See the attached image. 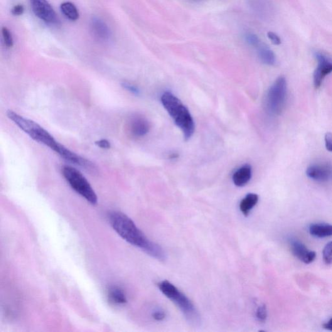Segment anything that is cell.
<instances>
[{
	"label": "cell",
	"instance_id": "6da1fadb",
	"mask_svg": "<svg viewBox=\"0 0 332 332\" xmlns=\"http://www.w3.org/2000/svg\"><path fill=\"white\" fill-rule=\"evenodd\" d=\"M7 115L14 124L34 141L50 147L58 155L71 163L82 168H85L87 166L88 160L70 151L67 147L59 143L48 130L44 129L37 123L22 116L11 110H7Z\"/></svg>",
	"mask_w": 332,
	"mask_h": 332
},
{
	"label": "cell",
	"instance_id": "7a4b0ae2",
	"mask_svg": "<svg viewBox=\"0 0 332 332\" xmlns=\"http://www.w3.org/2000/svg\"><path fill=\"white\" fill-rule=\"evenodd\" d=\"M108 220L113 229L127 242L139 247L157 260L162 262L166 260V253L163 248L149 240L127 215L120 211H112L108 215Z\"/></svg>",
	"mask_w": 332,
	"mask_h": 332
},
{
	"label": "cell",
	"instance_id": "3957f363",
	"mask_svg": "<svg viewBox=\"0 0 332 332\" xmlns=\"http://www.w3.org/2000/svg\"><path fill=\"white\" fill-rule=\"evenodd\" d=\"M161 102L174 124L180 128L184 139H190L195 132V123L188 108L178 97L169 92L162 94Z\"/></svg>",
	"mask_w": 332,
	"mask_h": 332
},
{
	"label": "cell",
	"instance_id": "277c9868",
	"mask_svg": "<svg viewBox=\"0 0 332 332\" xmlns=\"http://www.w3.org/2000/svg\"><path fill=\"white\" fill-rule=\"evenodd\" d=\"M159 289L179 307L187 321L194 326H199L201 322L198 309L185 295L168 280L160 282Z\"/></svg>",
	"mask_w": 332,
	"mask_h": 332
},
{
	"label": "cell",
	"instance_id": "5b68a950",
	"mask_svg": "<svg viewBox=\"0 0 332 332\" xmlns=\"http://www.w3.org/2000/svg\"><path fill=\"white\" fill-rule=\"evenodd\" d=\"M62 173L71 188L92 205L97 203V197L89 182L77 169L70 166H63Z\"/></svg>",
	"mask_w": 332,
	"mask_h": 332
},
{
	"label": "cell",
	"instance_id": "8992f818",
	"mask_svg": "<svg viewBox=\"0 0 332 332\" xmlns=\"http://www.w3.org/2000/svg\"><path fill=\"white\" fill-rule=\"evenodd\" d=\"M287 82L284 77H279L268 90L265 98V107L270 114L279 115L286 105Z\"/></svg>",
	"mask_w": 332,
	"mask_h": 332
},
{
	"label": "cell",
	"instance_id": "52a82bcc",
	"mask_svg": "<svg viewBox=\"0 0 332 332\" xmlns=\"http://www.w3.org/2000/svg\"><path fill=\"white\" fill-rule=\"evenodd\" d=\"M317 61V66L314 74L315 87L319 88L324 78L332 73V59L323 53L317 51L315 53Z\"/></svg>",
	"mask_w": 332,
	"mask_h": 332
},
{
	"label": "cell",
	"instance_id": "ba28073f",
	"mask_svg": "<svg viewBox=\"0 0 332 332\" xmlns=\"http://www.w3.org/2000/svg\"><path fill=\"white\" fill-rule=\"evenodd\" d=\"M34 14L47 24H53L58 22L57 15L47 0H30Z\"/></svg>",
	"mask_w": 332,
	"mask_h": 332
},
{
	"label": "cell",
	"instance_id": "9c48e42d",
	"mask_svg": "<svg viewBox=\"0 0 332 332\" xmlns=\"http://www.w3.org/2000/svg\"><path fill=\"white\" fill-rule=\"evenodd\" d=\"M307 176L317 182H328L332 179V165L328 163L312 164L307 168Z\"/></svg>",
	"mask_w": 332,
	"mask_h": 332
},
{
	"label": "cell",
	"instance_id": "30bf717a",
	"mask_svg": "<svg viewBox=\"0 0 332 332\" xmlns=\"http://www.w3.org/2000/svg\"><path fill=\"white\" fill-rule=\"evenodd\" d=\"M289 245L292 254L304 264H311L316 259L317 255L316 252L307 249L306 246L299 241L291 240Z\"/></svg>",
	"mask_w": 332,
	"mask_h": 332
},
{
	"label": "cell",
	"instance_id": "8fae6325",
	"mask_svg": "<svg viewBox=\"0 0 332 332\" xmlns=\"http://www.w3.org/2000/svg\"><path fill=\"white\" fill-rule=\"evenodd\" d=\"M151 128L148 120L141 115H134L130 118L129 129L130 134L136 138H141L148 133Z\"/></svg>",
	"mask_w": 332,
	"mask_h": 332
},
{
	"label": "cell",
	"instance_id": "7c38bea8",
	"mask_svg": "<svg viewBox=\"0 0 332 332\" xmlns=\"http://www.w3.org/2000/svg\"><path fill=\"white\" fill-rule=\"evenodd\" d=\"M91 29L95 37L102 41H108L111 37V32L104 22L97 18L91 21Z\"/></svg>",
	"mask_w": 332,
	"mask_h": 332
},
{
	"label": "cell",
	"instance_id": "4fadbf2b",
	"mask_svg": "<svg viewBox=\"0 0 332 332\" xmlns=\"http://www.w3.org/2000/svg\"><path fill=\"white\" fill-rule=\"evenodd\" d=\"M252 177V168L245 164L237 169L233 174L232 180L236 186L243 187L248 183Z\"/></svg>",
	"mask_w": 332,
	"mask_h": 332
},
{
	"label": "cell",
	"instance_id": "5bb4252c",
	"mask_svg": "<svg viewBox=\"0 0 332 332\" xmlns=\"http://www.w3.org/2000/svg\"><path fill=\"white\" fill-rule=\"evenodd\" d=\"M309 233L315 237L323 238L332 236V225L326 223H316L311 225Z\"/></svg>",
	"mask_w": 332,
	"mask_h": 332
},
{
	"label": "cell",
	"instance_id": "9a60e30c",
	"mask_svg": "<svg viewBox=\"0 0 332 332\" xmlns=\"http://www.w3.org/2000/svg\"><path fill=\"white\" fill-rule=\"evenodd\" d=\"M259 197L257 194L248 193L241 201L240 204V211L245 216L249 215L250 211L257 205Z\"/></svg>",
	"mask_w": 332,
	"mask_h": 332
},
{
	"label": "cell",
	"instance_id": "2e32d148",
	"mask_svg": "<svg viewBox=\"0 0 332 332\" xmlns=\"http://www.w3.org/2000/svg\"><path fill=\"white\" fill-rule=\"evenodd\" d=\"M258 56L263 63L265 65L272 66L276 63V56L274 51L265 45H261L258 47Z\"/></svg>",
	"mask_w": 332,
	"mask_h": 332
},
{
	"label": "cell",
	"instance_id": "e0dca14e",
	"mask_svg": "<svg viewBox=\"0 0 332 332\" xmlns=\"http://www.w3.org/2000/svg\"><path fill=\"white\" fill-rule=\"evenodd\" d=\"M107 295L109 301L113 304H124L127 301L124 291L118 287H110L108 290Z\"/></svg>",
	"mask_w": 332,
	"mask_h": 332
},
{
	"label": "cell",
	"instance_id": "ac0fdd59",
	"mask_svg": "<svg viewBox=\"0 0 332 332\" xmlns=\"http://www.w3.org/2000/svg\"><path fill=\"white\" fill-rule=\"evenodd\" d=\"M61 10L64 15L70 21H77L80 17V13H79L77 7L71 2H64L61 4Z\"/></svg>",
	"mask_w": 332,
	"mask_h": 332
},
{
	"label": "cell",
	"instance_id": "d6986e66",
	"mask_svg": "<svg viewBox=\"0 0 332 332\" xmlns=\"http://www.w3.org/2000/svg\"><path fill=\"white\" fill-rule=\"evenodd\" d=\"M2 35H3L5 45L7 48H12L14 44L13 36H12L11 31L6 27H4L2 28Z\"/></svg>",
	"mask_w": 332,
	"mask_h": 332
},
{
	"label": "cell",
	"instance_id": "ffe728a7",
	"mask_svg": "<svg viewBox=\"0 0 332 332\" xmlns=\"http://www.w3.org/2000/svg\"><path fill=\"white\" fill-rule=\"evenodd\" d=\"M324 262L326 264H332V242L327 243L323 251Z\"/></svg>",
	"mask_w": 332,
	"mask_h": 332
},
{
	"label": "cell",
	"instance_id": "44dd1931",
	"mask_svg": "<svg viewBox=\"0 0 332 332\" xmlns=\"http://www.w3.org/2000/svg\"><path fill=\"white\" fill-rule=\"evenodd\" d=\"M256 317L260 322L265 321L267 317V310L265 305H261L258 307L257 312H256Z\"/></svg>",
	"mask_w": 332,
	"mask_h": 332
},
{
	"label": "cell",
	"instance_id": "7402d4cb",
	"mask_svg": "<svg viewBox=\"0 0 332 332\" xmlns=\"http://www.w3.org/2000/svg\"><path fill=\"white\" fill-rule=\"evenodd\" d=\"M122 87L124 88V89L129 91V92L133 93L134 95H139L140 93V91L139 88L135 86L132 83L129 82H126L124 81L122 83Z\"/></svg>",
	"mask_w": 332,
	"mask_h": 332
},
{
	"label": "cell",
	"instance_id": "603a6c76",
	"mask_svg": "<svg viewBox=\"0 0 332 332\" xmlns=\"http://www.w3.org/2000/svg\"><path fill=\"white\" fill-rule=\"evenodd\" d=\"M248 43L253 46L259 47L261 45L260 41L257 35L253 34H248L247 36Z\"/></svg>",
	"mask_w": 332,
	"mask_h": 332
},
{
	"label": "cell",
	"instance_id": "cb8c5ba5",
	"mask_svg": "<svg viewBox=\"0 0 332 332\" xmlns=\"http://www.w3.org/2000/svg\"><path fill=\"white\" fill-rule=\"evenodd\" d=\"M267 36L269 38V40L271 41V43L275 44V45H280L281 44V39H280L279 36H278L274 32H268Z\"/></svg>",
	"mask_w": 332,
	"mask_h": 332
},
{
	"label": "cell",
	"instance_id": "d4e9b609",
	"mask_svg": "<svg viewBox=\"0 0 332 332\" xmlns=\"http://www.w3.org/2000/svg\"><path fill=\"white\" fill-rule=\"evenodd\" d=\"M95 144L97 147H99L102 149H109L110 148V147H111L110 142L107 139L98 140V141L95 142Z\"/></svg>",
	"mask_w": 332,
	"mask_h": 332
},
{
	"label": "cell",
	"instance_id": "484cf974",
	"mask_svg": "<svg viewBox=\"0 0 332 332\" xmlns=\"http://www.w3.org/2000/svg\"><path fill=\"white\" fill-rule=\"evenodd\" d=\"M24 7L22 5H16L12 9V14L14 16H21L24 13Z\"/></svg>",
	"mask_w": 332,
	"mask_h": 332
},
{
	"label": "cell",
	"instance_id": "4316f807",
	"mask_svg": "<svg viewBox=\"0 0 332 332\" xmlns=\"http://www.w3.org/2000/svg\"><path fill=\"white\" fill-rule=\"evenodd\" d=\"M325 144L326 149L332 152V134L330 132H328L325 135Z\"/></svg>",
	"mask_w": 332,
	"mask_h": 332
},
{
	"label": "cell",
	"instance_id": "83f0119b",
	"mask_svg": "<svg viewBox=\"0 0 332 332\" xmlns=\"http://www.w3.org/2000/svg\"><path fill=\"white\" fill-rule=\"evenodd\" d=\"M166 315L163 311H156L152 314V317L157 321H161L166 318Z\"/></svg>",
	"mask_w": 332,
	"mask_h": 332
},
{
	"label": "cell",
	"instance_id": "f1b7e54d",
	"mask_svg": "<svg viewBox=\"0 0 332 332\" xmlns=\"http://www.w3.org/2000/svg\"><path fill=\"white\" fill-rule=\"evenodd\" d=\"M323 328L328 329V330L332 331V319L329 320L327 323L323 324Z\"/></svg>",
	"mask_w": 332,
	"mask_h": 332
}]
</instances>
